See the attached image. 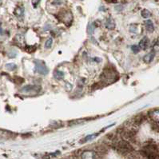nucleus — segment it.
Here are the masks:
<instances>
[{
  "label": "nucleus",
  "mask_w": 159,
  "mask_h": 159,
  "mask_svg": "<svg viewBox=\"0 0 159 159\" xmlns=\"http://www.w3.org/2000/svg\"><path fill=\"white\" fill-rule=\"evenodd\" d=\"M142 16L144 18V19H148L151 16V13L150 11H148L146 9H144L142 11Z\"/></svg>",
  "instance_id": "nucleus-15"
},
{
  "label": "nucleus",
  "mask_w": 159,
  "mask_h": 159,
  "mask_svg": "<svg viewBox=\"0 0 159 159\" xmlns=\"http://www.w3.org/2000/svg\"><path fill=\"white\" fill-rule=\"evenodd\" d=\"M41 89V87L37 85H27V86H23L21 89V92L24 93V94H32V93H38Z\"/></svg>",
  "instance_id": "nucleus-5"
},
{
  "label": "nucleus",
  "mask_w": 159,
  "mask_h": 159,
  "mask_svg": "<svg viewBox=\"0 0 159 159\" xmlns=\"http://www.w3.org/2000/svg\"><path fill=\"white\" fill-rule=\"evenodd\" d=\"M117 78H118V74L114 70H105L101 75V79L102 80V82H104L106 84H110L115 82Z\"/></svg>",
  "instance_id": "nucleus-2"
},
{
  "label": "nucleus",
  "mask_w": 159,
  "mask_h": 159,
  "mask_svg": "<svg viewBox=\"0 0 159 159\" xmlns=\"http://www.w3.org/2000/svg\"><path fill=\"white\" fill-rule=\"evenodd\" d=\"M153 51L154 52H158L159 51V41L156 42L154 45L153 46Z\"/></svg>",
  "instance_id": "nucleus-20"
},
{
  "label": "nucleus",
  "mask_w": 159,
  "mask_h": 159,
  "mask_svg": "<svg viewBox=\"0 0 159 159\" xmlns=\"http://www.w3.org/2000/svg\"><path fill=\"white\" fill-rule=\"evenodd\" d=\"M64 77V73L63 72H62L60 70H56L54 72V78H56L58 80H60V79H62Z\"/></svg>",
  "instance_id": "nucleus-12"
},
{
  "label": "nucleus",
  "mask_w": 159,
  "mask_h": 159,
  "mask_svg": "<svg viewBox=\"0 0 159 159\" xmlns=\"http://www.w3.org/2000/svg\"><path fill=\"white\" fill-rule=\"evenodd\" d=\"M105 27L108 30H114L115 28V22L111 16H109L105 22Z\"/></svg>",
  "instance_id": "nucleus-7"
},
{
  "label": "nucleus",
  "mask_w": 159,
  "mask_h": 159,
  "mask_svg": "<svg viewBox=\"0 0 159 159\" xmlns=\"http://www.w3.org/2000/svg\"><path fill=\"white\" fill-rule=\"evenodd\" d=\"M37 47L36 46H27L26 47V50L28 52V53H33L36 50Z\"/></svg>",
  "instance_id": "nucleus-18"
},
{
  "label": "nucleus",
  "mask_w": 159,
  "mask_h": 159,
  "mask_svg": "<svg viewBox=\"0 0 159 159\" xmlns=\"http://www.w3.org/2000/svg\"><path fill=\"white\" fill-rule=\"evenodd\" d=\"M63 3V0H54V3L57 5H61Z\"/></svg>",
  "instance_id": "nucleus-24"
},
{
  "label": "nucleus",
  "mask_w": 159,
  "mask_h": 159,
  "mask_svg": "<svg viewBox=\"0 0 159 159\" xmlns=\"http://www.w3.org/2000/svg\"><path fill=\"white\" fill-rule=\"evenodd\" d=\"M106 1H107V2H110V3H115L116 2V0H106Z\"/></svg>",
  "instance_id": "nucleus-25"
},
{
  "label": "nucleus",
  "mask_w": 159,
  "mask_h": 159,
  "mask_svg": "<svg viewBox=\"0 0 159 159\" xmlns=\"http://www.w3.org/2000/svg\"><path fill=\"white\" fill-rule=\"evenodd\" d=\"M98 136V134H90V135H87L86 137H85L84 138L82 139V142H88V141H90V140H92V139H94L95 137H97Z\"/></svg>",
  "instance_id": "nucleus-14"
},
{
  "label": "nucleus",
  "mask_w": 159,
  "mask_h": 159,
  "mask_svg": "<svg viewBox=\"0 0 159 159\" xmlns=\"http://www.w3.org/2000/svg\"><path fill=\"white\" fill-rule=\"evenodd\" d=\"M94 29H95V27H94V25L93 23H90L89 24L88 26V33L90 34H92L94 31Z\"/></svg>",
  "instance_id": "nucleus-19"
},
{
  "label": "nucleus",
  "mask_w": 159,
  "mask_h": 159,
  "mask_svg": "<svg viewBox=\"0 0 159 159\" xmlns=\"http://www.w3.org/2000/svg\"><path fill=\"white\" fill-rule=\"evenodd\" d=\"M150 118L156 123H159V110H152L149 114Z\"/></svg>",
  "instance_id": "nucleus-8"
},
{
  "label": "nucleus",
  "mask_w": 159,
  "mask_h": 159,
  "mask_svg": "<svg viewBox=\"0 0 159 159\" xmlns=\"http://www.w3.org/2000/svg\"><path fill=\"white\" fill-rule=\"evenodd\" d=\"M154 56H155V52H154V51L152 50L151 52H150L149 54H147L146 55L144 56L143 60H144V62H145L146 63H150L151 62L154 60Z\"/></svg>",
  "instance_id": "nucleus-10"
},
{
  "label": "nucleus",
  "mask_w": 159,
  "mask_h": 159,
  "mask_svg": "<svg viewBox=\"0 0 159 159\" xmlns=\"http://www.w3.org/2000/svg\"><path fill=\"white\" fill-rule=\"evenodd\" d=\"M40 1L41 0H32V5L33 7H34V8H36L37 6L40 3Z\"/></svg>",
  "instance_id": "nucleus-22"
},
{
  "label": "nucleus",
  "mask_w": 159,
  "mask_h": 159,
  "mask_svg": "<svg viewBox=\"0 0 159 159\" xmlns=\"http://www.w3.org/2000/svg\"><path fill=\"white\" fill-rule=\"evenodd\" d=\"M66 88L67 90H72V85L69 83V82H66Z\"/></svg>",
  "instance_id": "nucleus-23"
},
{
  "label": "nucleus",
  "mask_w": 159,
  "mask_h": 159,
  "mask_svg": "<svg viewBox=\"0 0 159 159\" xmlns=\"http://www.w3.org/2000/svg\"><path fill=\"white\" fill-rule=\"evenodd\" d=\"M34 65H35V71L37 73L40 74L42 75H46L49 72V70L47 66L42 61L40 60H35L34 61Z\"/></svg>",
  "instance_id": "nucleus-4"
},
{
  "label": "nucleus",
  "mask_w": 159,
  "mask_h": 159,
  "mask_svg": "<svg viewBox=\"0 0 159 159\" xmlns=\"http://www.w3.org/2000/svg\"><path fill=\"white\" fill-rule=\"evenodd\" d=\"M52 44H53V38H48V39L46 41V48H50V47L52 46Z\"/></svg>",
  "instance_id": "nucleus-17"
},
{
  "label": "nucleus",
  "mask_w": 159,
  "mask_h": 159,
  "mask_svg": "<svg viewBox=\"0 0 159 159\" xmlns=\"http://www.w3.org/2000/svg\"><path fill=\"white\" fill-rule=\"evenodd\" d=\"M131 50H132V51H133L134 53L137 54L138 53L139 50H140V47H139V46L134 45L131 46Z\"/></svg>",
  "instance_id": "nucleus-21"
},
{
  "label": "nucleus",
  "mask_w": 159,
  "mask_h": 159,
  "mask_svg": "<svg viewBox=\"0 0 159 159\" xmlns=\"http://www.w3.org/2000/svg\"><path fill=\"white\" fill-rule=\"evenodd\" d=\"M15 15L18 18H21V17L23 16V15H24V9L23 8V7H18L15 10Z\"/></svg>",
  "instance_id": "nucleus-13"
},
{
  "label": "nucleus",
  "mask_w": 159,
  "mask_h": 159,
  "mask_svg": "<svg viewBox=\"0 0 159 159\" xmlns=\"http://www.w3.org/2000/svg\"><path fill=\"white\" fill-rule=\"evenodd\" d=\"M58 18L67 27L70 26L73 21V15L70 11H62L58 15Z\"/></svg>",
  "instance_id": "nucleus-3"
},
{
  "label": "nucleus",
  "mask_w": 159,
  "mask_h": 159,
  "mask_svg": "<svg viewBox=\"0 0 159 159\" xmlns=\"http://www.w3.org/2000/svg\"><path fill=\"white\" fill-rule=\"evenodd\" d=\"M149 44H150V42H149L148 38L144 37L139 42V47L142 50H146L149 46Z\"/></svg>",
  "instance_id": "nucleus-9"
},
{
  "label": "nucleus",
  "mask_w": 159,
  "mask_h": 159,
  "mask_svg": "<svg viewBox=\"0 0 159 159\" xmlns=\"http://www.w3.org/2000/svg\"><path fill=\"white\" fill-rule=\"evenodd\" d=\"M6 68L9 70H15L17 69V66L14 63H8V64L6 65Z\"/></svg>",
  "instance_id": "nucleus-16"
},
{
  "label": "nucleus",
  "mask_w": 159,
  "mask_h": 159,
  "mask_svg": "<svg viewBox=\"0 0 159 159\" xmlns=\"http://www.w3.org/2000/svg\"><path fill=\"white\" fill-rule=\"evenodd\" d=\"M97 154L94 151L85 150L81 154V159H96Z\"/></svg>",
  "instance_id": "nucleus-6"
},
{
  "label": "nucleus",
  "mask_w": 159,
  "mask_h": 159,
  "mask_svg": "<svg viewBox=\"0 0 159 159\" xmlns=\"http://www.w3.org/2000/svg\"><path fill=\"white\" fill-rule=\"evenodd\" d=\"M145 24H146V30L149 32H153V31H154V23H153L152 21L148 19V20L146 21Z\"/></svg>",
  "instance_id": "nucleus-11"
},
{
  "label": "nucleus",
  "mask_w": 159,
  "mask_h": 159,
  "mask_svg": "<svg viewBox=\"0 0 159 159\" xmlns=\"http://www.w3.org/2000/svg\"><path fill=\"white\" fill-rule=\"evenodd\" d=\"M114 146L115 149H117L119 152L123 154H129L134 150L133 147L128 141L126 140H118L114 141Z\"/></svg>",
  "instance_id": "nucleus-1"
}]
</instances>
